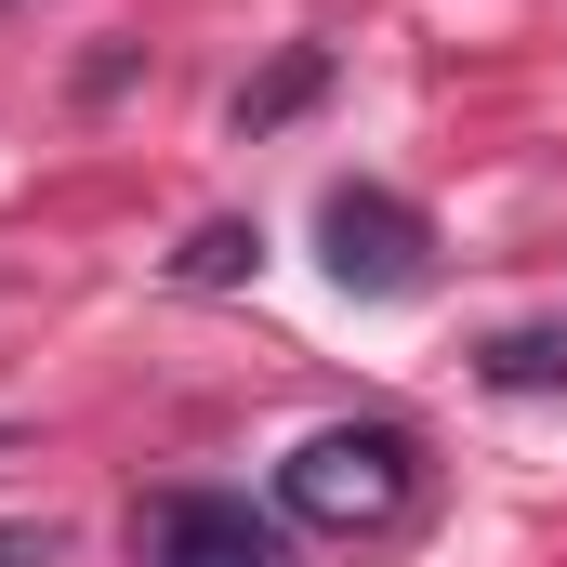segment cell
I'll list each match as a JSON object with an SVG mask.
<instances>
[{"instance_id": "1", "label": "cell", "mask_w": 567, "mask_h": 567, "mask_svg": "<svg viewBox=\"0 0 567 567\" xmlns=\"http://www.w3.org/2000/svg\"><path fill=\"white\" fill-rule=\"evenodd\" d=\"M410 502H423V449L396 423H330V435H303L278 462V515L290 528H330V542H370Z\"/></svg>"}, {"instance_id": "2", "label": "cell", "mask_w": 567, "mask_h": 567, "mask_svg": "<svg viewBox=\"0 0 567 567\" xmlns=\"http://www.w3.org/2000/svg\"><path fill=\"white\" fill-rule=\"evenodd\" d=\"M317 265L357 290V303H410V290L435 278V225L396 185H330V198H317Z\"/></svg>"}, {"instance_id": "3", "label": "cell", "mask_w": 567, "mask_h": 567, "mask_svg": "<svg viewBox=\"0 0 567 567\" xmlns=\"http://www.w3.org/2000/svg\"><path fill=\"white\" fill-rule=\"evenodd\" d=\"M133 567H290V542H278V515H251L238 488H172V502H145Z\"/></svg>"}, {"instance_id": "4", "label": "cell", "mask_w": 567, "mask_h": 567, "mask_svg": "<svg viewBox=\"0 0 567 567\" xmlns=\"http://www.w3.org/2000/svg\"><path fill=\"white\" fill-rule=\"evenodd\" d=\"M317 80H330V40H290L278 66H265V80L238 93V145H251V133H278L290 106H317Z\"/></svg>"}, {"instance_id": "6", "label": "cell", "mask_w": 567, "mask_h": 567, "mask_svg": "<svg viewBox=\"0 0 567 567\" xmlns=\"http://www.w3.org/2000/svg\"><path fill=\"white\" fill-rule=\"evenodd\" d=\"M488 370H502V383H555V370H567V343H502Z\"/></svg>"}, {"instance_id": "7", "label": "cell", "mask_w": 567, "mask_h": 567, "mask_svg": "<svg viewBox=\"0 0 567 567\" xmlns=\"http://www.w3.org/2000/svg\"><path fill=\"white\" fill-rule=\"evenodd\" d=\"M0 567H53V528H0Z\"/></svg>"}, {"instance_id": "5", "label": "cell", "mask_w": 567, "mask_h": 567, "mask_svg": "<svg viewBox=\"0 0 567 567\" xmlns=\"http://www.w3.org/2000/svg\"><path fill=\"white\" fill-rule=\"evenodd\" d=\"M251 251H265L251 225H198V238L172 251V278H185V290H238V278H251Z\"/></svg>"}]
</instances>
